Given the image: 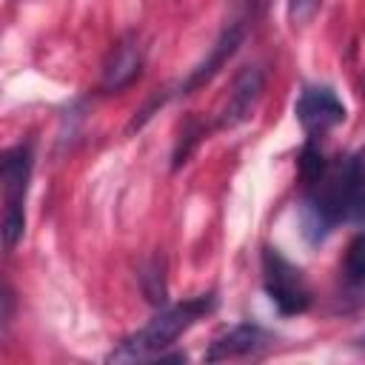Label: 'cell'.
I'll return each mask as SVG.
<instances>
[{"label": "cell", "mask_w": 365, "mask_h": 365, "mask_svg": "<svg viewBox=\"0 0 365 365\" xmlns=\"http://www.w3.org/2000/svg\"><path fill=\"white\" fill-rule=\"evenodd\" d=\"M322 0H288V20L294 26H305L317 11Z\"/></svg>", "instance_id": "cell-13"}, {"label": "cell", "mask_w": 365, "mask_h": 365, "mask_svg": "<svg viewBox=\"0 0 365 365\" xmlns=\"http://www.w3.org/2000/svg\"><path fill=\"white\" fill-rule=\"evenodd\" d=\"M325 168H328V160L322 157V151L314 143H308L305 151H302V160H299V171H302L305 185H314L325 174Z\"/></svg>", "instance_id": "cell-10"}, {"label": "cell", "mask_w": 365, "mask_h": 365, "mask_svg": "<svg viewBox=\"0 0 365 365\" xmlns=\"http://www.w3.org/2000/svg\"><path fill=\"white\" fill-rule=\"evenodd\" d=\"M345 274L351 279H365V231L356 234V240L348 245L345 254Z\"/></svg>", "instance_id": "cell-12"}, {"label": "cell", "mask_w": 365, "mask_h": 365, "mask_svg": "<svg viewBox=\"0 0 365 365\" xmlns=\"http://www.w3.org/2000/svg\"><path fill=\"white\" fill-rule=\"evenodd\" d=\"M143 291L151 302H165V277H163V259H151V265L143 274Z\"/></svg>", "instance_id": "cell-11"}, {"label": "cell", "mask_w": 365, "mask_h": 365, "mask_svg": "<svg viewBox=\"0 0 365 365\" xmlns=\"http://www.w3.org/2000/svg\"><path fill=\"white\" fill-rule=\"evenodd\" d=\"M365 220V171L356 157L328 163L325 174L308 185L302 208V231L311 242H319L336 222Z\"/></svg>", "instance_id": "cell-1"}, {"label": "cell", "mask_w": 365, "mask_h": 365, "mask_svg": "<svg viewBox=\"0 0 365 365\" xmlns=\"http://www.w3.org/2000/svg\"><path fill=\"white\" fill-rule=\"evenodd\" d=\"M356 345H359V348H365V334H362V336L356 339Z\"/></svg>", "instance_id": "cell-15"}, {"label": "cell", "mask_w": 365, "mask_h": 365, "mask_svg": "<svg viewBox=\"0 0 365 365\" xmlns=\"http://www.w3.org/2000/svg\"><path fill=\"white\" fill-rule=\"evenodd\" d=\"M362 88H365V80H362Z\"/></svg>", "instance_id": "cell-16"}, {"label": "cell", "mask_w": 365, "mask_h": 365, "mask_svg": "<svg viewBox=\"0 0 365 365\" xmlns=\"http://www.w3.org/2000/svg\"><path fill=\"white\" fill-rule=\"evenodd\" d=\"M265 345H268L265 331L259 325L242 322V325H234L225 334H220L211 342V348L205 351V359L217 362V359H231V356H248V354H257Z\"/></svg>", "instance_id": "cell-9"}, {"label": "cell", "mask_w": 365, "mask_h": 365, "mask_svg": "<svg viewBox=\"0 0 365 365\" xmlns=\"http://www.w3.org/2000/svg\"><path fill=\"white\" fill-rule=\"evenodd\" d=\"M140 71H143V46L137 43V37H123V40L111 48V54H108V60H106V66H103L100 88H103L106 94L123 91Z\"/></svg>", "instance_id": "cell-8"}, {"label": "cell", "mask_w": 365, "mask_h": 365, "mask_svg": "<svg viewBox=\"0 0 365 365\" xmlns=\"http://www.w3.org/2000/svg\"><path fill=\"white\" fill-rule=\"evenodd\" d=\"M262 88H265V71L259 66H245L231 86L228 103L220 114V128H234V125L245 123L251 117V111L257 108Z\"/></svg>", "instance_id": "cell-6"}, {"label": "cell", "mask_w": 365, "mask_h": 365, "mask_svg": "<svg viewBox=\"0 0 365 365\" xmlns=\"http://www.w3.org/2000/svg\"><path fill=\"white\" fill-rule=\"evenodd\" d=\"M262 282L279 314L294 317L311 308V288L297 265H291L277 248L262 251Z\"/></svg>", "instance_id": "cell-4"}, {"label": "cell", "mask_w": 365, "mask_h": 365, "mask_svg": "<svg viewBox=\"0 0 365 365\" xmlns=\"http://www.w3.org/2000/svg\"><path fill=\"white\" fill-rule=\"evenodd\" d=\"M242 34H245V26L240 23V20H234V23H228L225 29H222V34L217 37V43L211 46V51L205 54V60L202 63H197L191 71H188V77L182 80V86H180V91L182 94H194L200 86H205L225 63H228V57L240 48V43H242Z\"/></svg>", "instance_id": "cell-7"}, {"label": "cell", "mask_w": 365, "mask_h": 365, "mask_svg": "<svg viewBox=\"0 0 365 365\" xmlns=\"http://www.w3.org/2000/svg\"><path fill=\"white\" fill-rule=\"evenodd\" d=\"M29 177H31V148L29 145H14L3 154L0 165V180H3V240L6 248L11 251L17 240L26 231V191H29Z\"/></svg>", "instance_id": "cell-3"}, {"label": "cell", "mask_w": 365, "mask_h": 365, "mask_svg": "<svg viewBox=\"0 0 365 365\" xmlns=\"http://www.w3.org/2000/svg\"><path fill=\"white\" fill-rule=\"evenodd\" d=\"M294 111L308 134H325L345 120V106L328 86H308L299 94Z\"/></svg>", "instance_id": "cell-5"}, {"label": "cell", "mask_w": 365, "mask_h": 365, "mask_svg": "<svg viewBox=\"0 0 365 365\" xmlns=\"http://www.w3.org/2000/svg\"><path fill=\"white\" fill-rule=\"evenodd\" d=\"M214 308V294H200L194 299H185L180 305H171L151 317L140 331L125 336L111 354V362H140V359H154L163 356V351L182 334L188 331L200 317H205Z\"/></svg>", "instance_id": "cell-2"}, {"label": "cell", "mask_w": 365, "mask_h": 365, "mask_svg": "<svg viewBox=\"0 0 365 365\" xmlns=\"http://www.w3.org/2000/svg\"><path fill=\"white\" fill-rule=\"evenodd\" d=\"M356 163H359V168H362V171H365V148H362V151H359V154H356Z\"/></svg>", "instance_id": "cell-14"}]
</instances>
